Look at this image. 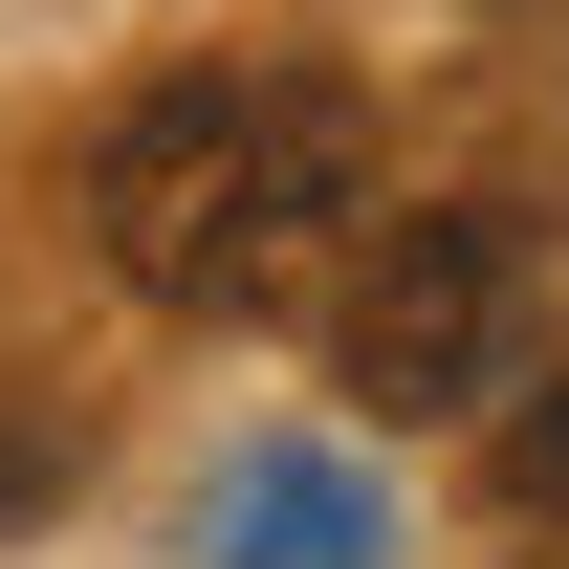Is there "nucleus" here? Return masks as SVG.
Returning <instances> with one entry per match:
<instances>
[{"mask_svg": "<svg viewBox=\"0 0 569 569\" xmlns=\"http://www.w3.org/2000/svg\"><path fill=\"white\" fill-rule=\"evenodd\" d=\"M548 548H569V526H548Z\"/></svg>", "mask_w": 569, "mask_h": 569, "instance_id": "obj_4", "label": "nucleus"}, {"mask_svg": "<svg viewBox=\"0 0 569 569\" xmlns=\"http://www.w3.org/2000/svg\"><path fill=\"white\" fill-rule=\"evenodd\" d=\"M329 219H372V110L351 67H176L132 88L110 132H88V241L132 307H284V284L329 263Z\"/></svg>", "mask_w": 569, "mask_h": 569, "instance_id": "obj_1", "label": "nucleus"}, {"mask_svg": "<svg viewBox=\"0 0 569 569\" xmlns=\"http://www.w3.org/2000/svg\"><path fill=\"white\" fill-rule=\"evenodd\" d=\"M526 307H548V241L503 198H417V219H372V263H351V417H482L503 372H526Z\"/></svg>", "mask_w": 569, "mask_h": 569, "instance_id": "obj_2", "label": "nucleus"}, {"mask_svg": "<svg viewBox=\"0 0 569 569\" xmlns=\"http://www.w3.org/2000/svg\"><path fill=\"white\" fill-rule=\"evenodd\" d=\"M503 526H569V372H503V438H482Z\"/></svg>", "mask_w": 569, "mask_h": 569, "instance_id": "obj_3", "label": "nucleus"}]
</instances>
